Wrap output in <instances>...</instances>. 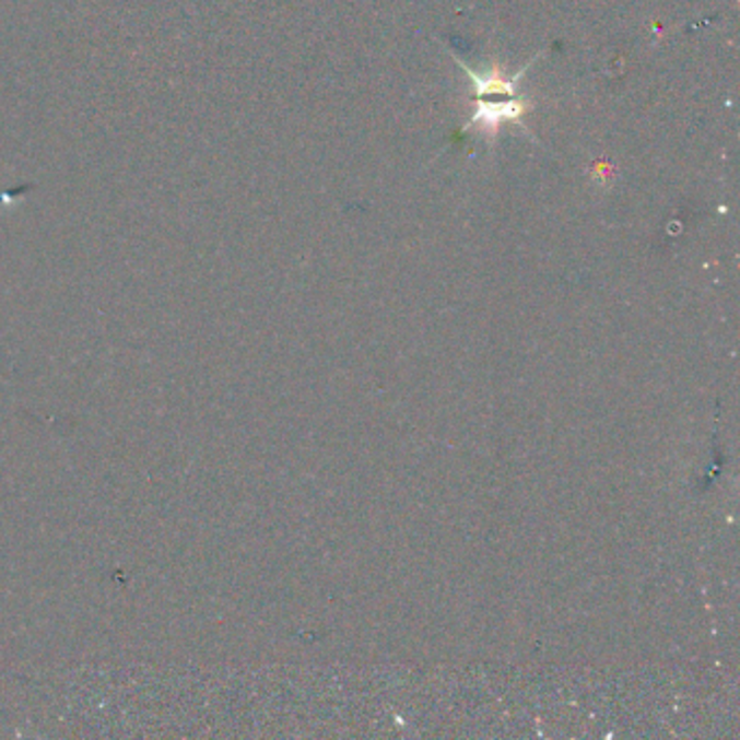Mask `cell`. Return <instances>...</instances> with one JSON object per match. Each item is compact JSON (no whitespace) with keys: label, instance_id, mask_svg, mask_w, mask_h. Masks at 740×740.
<instances>
[{"label":"cell","instance_id":"cell-1","mask_svg":"<svg viewBox=\"0 0 740 740\" xmlns=\"http://www.w3.org/2000/svg\"><path fill=\"white\" fill-rule=\"evenodd\" d=\"M473 107H475V111H473L469 125L465 127V131L471 129V127H480L489 133H497V129L502 125L524 127V116L528 111V98L515 96V98H508V101H493V103L475 101Z\"/></svg>","mask_w":740,"mask_h":740}]
</instances>
